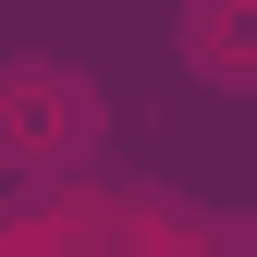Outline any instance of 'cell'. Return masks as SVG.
<instances>
[{
	"label": "cell",
	"instance_id": "obj_1",
	"mask_svg": "<svg viewBox=\"0 0 257 257\" xmlns=\"http://www.w3.org/2000/svg\"><path fill=\"white\" fill-rule=\"evenodd\" d=\"M98 135V98H86L74 74H61V61H13V172L37 184L61 147H86Z\"/></svg>",
	"mask_w": 257,
	"mask_h": 257
},
{
	"label": "cell",
	"instance_id": "obj_2",
	"mask_svg": "<svg viewBox=\"0 0 257 257\" xmlns=\"http://www.w3.org/2000/svg\"><path fill=\"white\" fill-rule=\"evenodd\" d=\"M184 74L257 98V0H184Z\"/></svg>",
	"mask_w": 257,
	"mask_h": 257
}]
</instances>
